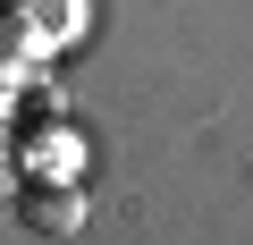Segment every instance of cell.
Here are the masks:
<instances>
[{"label":"cell","instance_id":"7a4b0ae2","mask_svg":"<svg viewBox=\"0 0 253 245\" xmlns=\"http://www.w3.org/2000/svg\"><path fill=\"white\" fill-rule=\"evenodd\" d=\"M17 186V161H9V144H0V195H9Z\"/></svg>","mask_w":253,"mask_h":245},{"label":"cell","instance_id":"6da1fadb","mask_svg":"<svg viewBox=\"0 0 253 245\" xmlns=\"http://www.w3.org/2000/svg\"><path fill=\"white\" fill-rule=\"evenodd\" d=\"M17 220H26L34 237H76V228H84V195H76V186H34V195L17 203Z\"/></svg>","mask_w":253,"mask_h":245}]
</instances>
